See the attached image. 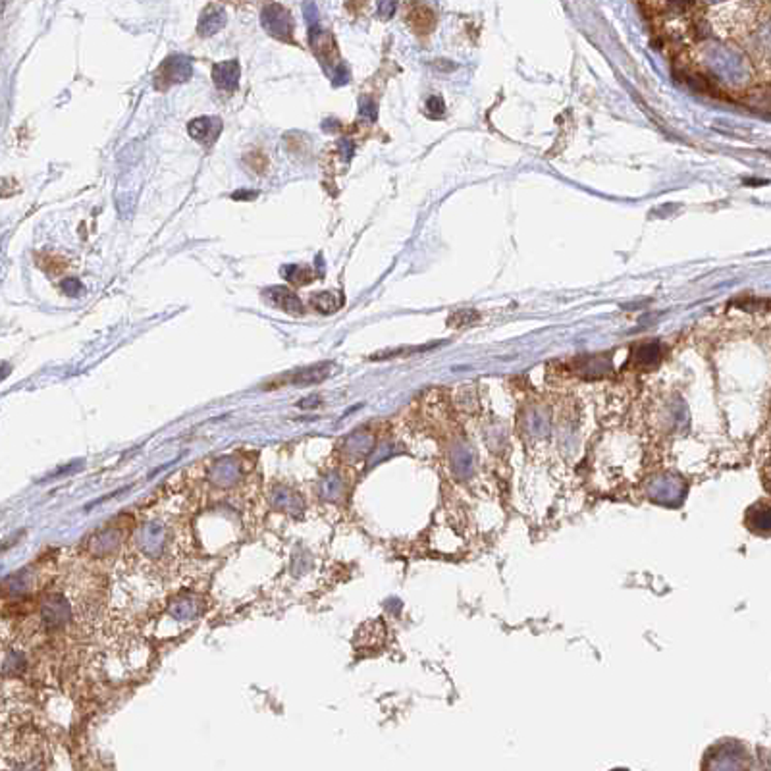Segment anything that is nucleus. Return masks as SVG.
Listing matches in <instances>:
<instances>
[{
    "instance_id": "obj_12",
    "label": "nucleus",
    "mask_w": 771,
    "mask_h": 771,
    "mask_svg": "<svg viewBox=\"0 0 771 771\" xmlns=\"http://www.w3.org/2000/svg\"><path fill=\"white\" fill-rule=\"evenodd\" d=\"M282 274H284V278L287 280L292 285H295V287L311 284V282L314 280L313 270H311V268H307V266H293V264H290V266H284V268H282Z\"/></svg>"
},
{
    "instance_id": "obj_20",
    "label": "nucleus",
    "mask_w": 771,
    "mask_h": 771,
    "mask_svg": "<svg viewBox=\"0 0 771 771\" xmlns=\"http://www.w3.org/2000/svg\"><path fill=\"white\" fill-rule=\"evenodd\" d=\"M367 2L368 0H345V6L351 14H357V12H361V8H365Z\"/></svg>"
},
{
    "instance_id": "obj_18",
    "label": "nucleus",
    "mask_w": 771,
    "mask_h": 771,
    "mask_svg": "<svg viewBox=\"0 0 771 771\" xmlns=\"http://www.w3.org/2000/svg\"><path fill=\"white\" fill-rule=\"evenodd\" d=\"M397 8V0H380L378 4V14L382 18H392Z\"/></svg>"
},
{
    "instance_id": "obj_16",
    "label": "nucleus",
    "mask_w": 771,
    "mask_h": 771,
    "mask_svg": "<svg viewBox=\"0 0 771 771\" xmlns=\"http://www.w3.org/2000/svg\"><path fill=\"white\" fill-rule=\"evenodd\" d=\"M60 287H62V293L70 295V297H77V295H81V293H84V285H81V282L76 278L62 280Z\"/></svg>"
},
{
    "instance_id": "obj_9",
    "label": "nucleus",
    "mask_w": 771,
    "mask_h": 771,
    "mask_svg": "<svg viewBox=\"0 0 771 771\" xmlns=\"http://www.w3.org/2000/svg\"><path fill=\"white\" fill-rule=\"evenodd\" d=\"M241 77V68L237 60H226V62L215 64L212 68V81L218 89L236 91Z\"/></svg>"
},
{
    "instance_id": "obj_10",
    "label": "nucleus",
    "mask_w": 771,
    "mask_h": 771,
    "mask_svg": "<svg viewBox=\"0 0 771 771\" xmlns=\"http://www.w3.org/2000/svg\"><path fill=\"white\" fill-rule=\"evenodd\" d=\"M746 527L752 532L760 536L771 535V506L765 501H760L756 506H752L746 513Z\"/></svg>"
},
{
    "instance_id": "obj_21",
    "label": "nucleus",
    "mask_w": 771,
    "mask_h": 771,
    "mask_svg": "<svg viewBox=\"0 0 771 771\" xmlns=\"http://www.w3.org/2000/svg\"><path fill=\"white\" fill-rule=\"evenodd\" d=\"M257 195H258L257 191H236V193L232 195V197L239 201V199H255Z\"/></svg>"
},
{
    "instance_id": "obj_5",
    "label": "nucleus",
    "mask_w": 771,
    "mask_h": 771,
    "mask_svg": "<svg viewBox=\"0 0 771 771\" xmlns=\"http://www.w3.org/2000/svg\"><path fill=\"white\" fill-rule=\"evenodd\" d=\"M330 362H320V365H314V367L299 368L295 372H290V375L282 376L276 380V386L274 388H280L282 384H293V386H307V384H316L322 382L324 378L330 376Z\"/></svg>"
},
{
    "instance_id": "obj_11",
    "label": "nucleus",
    "mask_w": 771,
    "mask_h": 771,
    "mask_svg": "<svg viewBox=\"0 0 771 771\" xmlns=\"http://www.w3.org/2000/svg\"><path fill=\"white\" fill-rule=\"evenodd\" d=\"M311 305L322 314H332L343 307V295L338 292H319L311 297Z\"/></svg>"
},
{
    "instance_id": "obj_2",
    "label": "nucleus",
    "mask_w": 771,
    "mask_h": 771,
    "mask_svg": "<svg viewBox=\"0 0 771 771\" xmlns=\"http://www.w3.org/2000/svg\"><path fill=\"white\" fill-rule=\"evenodd\" d=\"M261 23H263L264 31L274 39L284 42L295 41L293 39L295 23H293L290 10H285L282 4H268L264 8L263 14H261Z\"/></svg>"
},
{
    "instance_id": "obj_3",
    "label": "nucleus",
    "mask_w": 771,
    "mask_h": 771,
    "mask_svg": "<svg viewBox=\"0 0 771 771\" xmlns=\"http://www.w3.org/2000/svg\"><path fill=\"white\" fill-rule=\"evenodd\" d=\"M309 41H311L313 52L319 56V60L324 64L326 68H330L333 62H338V60H340V49H338V42H336L332 33L322 31L320 25L309 29Z\"/></svg>"
},
{
    "instance_id": "obj_19",
    "label": "nucleus",
    "mask_w": 771,
    "mask_h": 771,
    "mask_svg": "<svg viewBox=\"0 0 771 771\" xmlns=\"http://www.w3.org/2000/svg\"><path fill=\"white\" fill-rule=\"evenodd\" d=\"M348 79H349V72H348V68H343V66H341V68H340V66H338V68H336V76H333V79H332L333 85H336V87H338V85L348 84Z\"/></svg>"
},
{
    "instance_id": "obj_4",
    "label": "nucleus",
    "mask_w": 771,
    "mask_h": 771,
    "mask_svg": "<svg viewBox=\"0 0 771 771\" xmlns=\"http://www.w3.org/2000/svg\"><path fill=\"white\" fill-rule=\"evenodd\" d=\"M188 132L197 143H201L202 147L210 149L218 141V137H220L222 120L218 118V116H201V118H195L188 124Z\"/></svg>"
},
{
    "instance_id": "obj_8",
    "label": "nucleus",
    "mask_w": 771,
    "mask_h": 771,
    "mask_svg": "<svg viewBox=\"0 0 771 771\" xmlns=\"http://www.w3.org/2000/svg\"><path fill=\"white\" fill-rule=\"evenodd\" d=\"M226 20H228V16H226V10H224L222 6H218V4H209V6L205 8L201 12V16H199V25H197V33L201 37H212L216 35L220 29L226 25Z\"/></svg>"
},
{
    "instance_id": "obj_7",
    "label": "nucleus",
    "mask_w": 771,
    "mask_h": 771,
    "mask_svg": "<svg viewBox=\"0 0 771 771\" xmlns=\"http://www.w3.org/2000/svg\"><path fill=\"white\" fill-rule=\"evenodd\" d=\"M407 23L415 33L426 35L436 25V16L432 12V8L426 6L424 2H411L407 6Z\"/></svg>"
},
{
    "instance_id": "obj_15",
    "label": "nucleus",
    "mask_w": 771,
    "mask_h": 771,
    "mask_svg": "<svg viewBox=\"0 0 771 771\" xmlns=\"http://www.w3.org/2000/svg\"><path fill=\"white\" fill-rule=\"evenodd\" d=\"M359 116L365 120H376L378 116V106L370 97L359 98Z\"/></svg>"
},
{
    "instance_id": "obj_13",
    "label": "nucleus",
    "mask_w": 771,
    "mask_h": 771,
    "mask_svg": "<svg viewBox=\"0 0 771 771\" xmlns=\"http://www.w3.org/2000/svg\"><path fill=\"white\" fill-rule=\"evenodd\" d=\"M245 162H247L251 170H253V172H257V174H264V172L268 170V159H266V154H264L263 151H258V149H253V151H249V153L245 154Z\"/></svg>"
},
{
    "instance_id": "obj_1",
    "label": "nucleus",
    "mask_w": 771,
    "mask_h": 771,
    "mask_svg": "<svg viewBox=\"0 0 771 771\" xmlns=\"http://www.w3.org/2000/svg\"><path fill=\"white\" fill-rule=\"evenodd\" d=\"M193 76V64L191 58L183 55H170L164 58V62L160 64L154 74L153 84L156 89L164 91L172 85L185 84L189 77Z\"/></svg>"
},
{
    "instance_id": "obj_17",
    "label": "nucleus",
    "mask_w": 771,
    "mask_h": 771,
    "mask_svg": "<svg viewBox=\"0 0 771 771\" xmlns=\"http://www.w3.org/2000/svg\"><path fill=\"white\" fill-rule=\"evenodd\" d=\"M426 110H428V114H430L432 118H440V116L445 112L444 101H442L440 97H430L428 101H426Z\"/></svg>"
},
{
    "instance_id": "obj_6",
    "label": "nucleus",
    "mask_w": 771,
    "mask_h": 771,
    "mask_svg": "<svg viewBox=\"0 0 771 771\" xmlns=\"http://www.w3.org/2000/svg\"><path fill=\"white\" fill-rule=\"evenodd\" d=\"M264 297L270 305L278 307L280 311H285L287 314H303L305 313V307L301 303V299L295 295V293L290 290V287H282V285H274V287H268L264 292Z\"/></svg>"
},
{
    "instance_id": "obj_14",
    "label": "nucleus",
    "mask_w": 771,
    "mask_h": 771,
    "mask_svg": "<svg viewBox=\"0 0 771 771\" xmlns=\"http://www.w3.org/2000/svg\"><path fill=\"white\" fill-rule=\"evenodd\" d=\"M37 264L41 266L42 270L49 272V274H60L66 268L64 258L56 257V255H39L37 257Z\"/></svg>"
}]
</instances>
